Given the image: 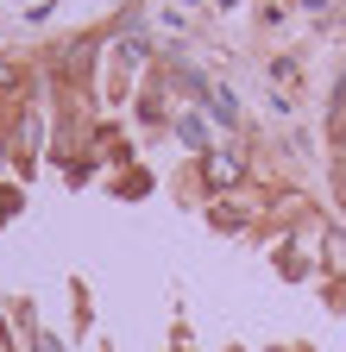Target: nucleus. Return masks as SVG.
Returning <instances> with one entry per match:
<instances>
[{"label":"nucleus","instance_id":"obj_2","mask_svg":"<svg viewBox=\"0 0 346 352\" xmlns=\"http://www.w3.org/2000/svg\"><path fill=\"white\" fill-rule=\"evenodd\" d=\"M13 82H19V69H13V63H0V88H13Z\"/></svg>","mask_w":346,"mask_h":352},{"label":"nucleus","instance_id":"obj_1","mask_svg":"<svg viewBox=\"0 0 346 352\" xmlns=\"http://www.w3.org/2000/svg\"><path fill=\"white\" fill-rule=\"evenodd\" d=\"M233 176H239V157H233V151H221V157H208V183H214V189H227Z\"/></svg>","mask_w":346,"mask_h":352},{"label":"nucleus","instance_id":"obj_3","mask_svg":"<svg viewBox=\"0 0 346 352\" xmlns=\"http://www.w3.org/2000/svg\"><path fill=\"white\" fill-rule=\"evenodd\" d=\"M32 352H63V346H57V340H38V346H32Z\"/></svg>","mask_w":346,"mask_h":352}]
</instances>
